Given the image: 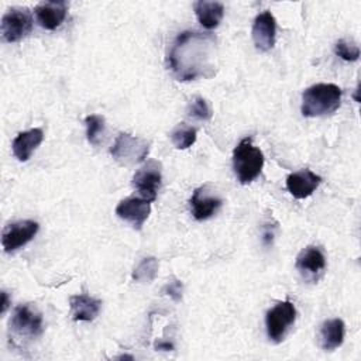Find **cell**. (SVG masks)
Returning a JSON list of instances; mask_svg holds the SVG:
<instances>
[{
    "label": "cell",
    "instance_id": "cell-25",
    "mask_svg": "<svg viewBox=\"0 0 361 361\" xmlns=\"http://www.w3.org/2000/svg\"><path fill=\"white\" fill-rule=\"evenodd\" d=\"M164 292L166 295H169L173 300H176V302L180 300V298H182V283H180V281H172V282L166 283L165 288H164Z\"/></svg>",
    "mask_w": 361,
    "mask_h": 361
},
{
    "label": "cell",
    "instance_id": "cell-3",
    "mask_svg": "<svg viewBox=\"0 0 361 361\" xmlns=\"http://www.w3.org/2000/svg\"><path fill=\"white\" fill-rule=\"evenodd\" d=\"M264 166L262 151L252 144L251 137L243 138L233 151V168L240 183L252 182Z\"/></svg>",
    "mask_w": 361,
    "mask_h": 361
},
{
    "label": "cell",
    "instance_id": "cell-8",
    "mask_svg": "<svg viewBox=\"0 0 361 361\" xmlns=\"http://www.w3.org/2000/svg\"><path fill=\"white\" fill-rule=\"evenodd\" d=\"M39 224L34 220H20L7 224L1 233V245L6 252L11 254L27 243H30L38 233Z\"/></svg>",
    "mask_w": 361,
    "mask_h": 361
},
{
    "label": "cell",
    "instance_id": "cell-28",
    "mask_svg": "<svg viewBox=\"0 0 361 361\" xmlns=\"http://www.w3.org/2000/svg\"><path fill=\"white\" fill-rule=\"evenodd\" d=\"M155 348L157 350H164V351H169V350H173V345L171 343H164V341H159L155 344Z\"/></svg>",
    "mask_w": 361,
    "mask_h": 361
},
{
    "label": "cell",
    "instance_id": "cell-17",
    "mask_svg": "<svg viewBox=\"0 0 361 361\" xmlns=\"http://www.w3.org/2000/svg\"><path fill=\"white\" fill-rule=\"evenodd\" d=\"M345 326L341 319H330L322 323L319 329V345L324 351H333L338 348L344 341Z\"/></svg>",
    "mask_w": 361,
    "mask_h": 361
},
{
    "label": "cell",
    "instance_id": "cell-1",
    "mask_svg": "<svg viewBox=\"0 0 361 361\" xmlns=\"http://www.w3.org/2000/svg\"><path fill=\"white\" fill-rule=\"evenodd\" d=\"M216 39L197 31L180 32L166 56L169 71L178 80L210 78L216 69Z\"/></svg>",
    "mask_w": 361,
    "mask_h": 361
},
{
    "label": "cell",
    "instance_id": "cell-21",
    "mask_svg": "<svg viewBox=\"0 0 361 361\" xmlns=\"http://www.w3.org/2000/svg\"><path fill=\"white\" fill-rule=\"evenodd\" d=\"M158 272V259L154 257L142 258L141 262L134 268L133 279L140 283H149L155 279Z\"/></svg>",
    "mask_w": 361,
    "mask_h": 361
},
{
    "label": "cell",
    "instance_id": "cell-18",
    "mask_svg": "<svg viewBox=\"0 0 361 361\" xmlns=\"http://www.w3.org/2000/svg\"><path fill=\"white\" fill-rule=\"evenodd\" d=\"M42 140H44V133L41 128H31L17 134V137L13 140V144H11L14 157L21 162L28 161L31 154L37 149V147L42 142Z\"/></svg>",
    "mask_w": 361,
    "mask_h": 361
},
{
    "label": "cell",
    "instance_id": "cell-2",
    "mask_svg": "<svg viewBox=\"0 0 361 361\" xmlns=\"http://www.w3.org/2000/svg\"><path fill=\"white\" fill-rule=\"evenodd\" d=\"M341 103V89L334 83H316L302 93V114L319 117L334 113Z\"/></svg>",
    "mask_w": 361,
    "mask_h": 361
},
{
    "label": "cell",
    "instance_id": "cell-4",
    "mask_svg": "<svg viewBox=\"0 0 361 361\" xmlns=\"http://www.w3.org/2000/svg\"><path fill=\"white\" fill-rule=\"evenodd\" d=\"M149 152V141L134 137L128 133H120L110 148L111 157L124 166H133L142 162Z\"/></svg>",
    "mask_w": 361,
    "mask_h": 361
},
{
    "label": "cell",
    "instance_id": "cell-12",
    "mask_svg": "<svg viewBox=\"0 0 361 361\" xmlns=\"http://www.w3.org/2000/svg\"><path fill=\"white\" fill-rule=\"evenodd\" d=\"M251 34L257 49L262 52L269 51L275 45L276 21L271 11H262L255 17Z\"/></svg>",
    "mask_w": 361,
    "mask_h": 361
},
{
    "label": "cell",
    "instance_id": "cell-14",
    "mask_svg": "<svg viewBox=\"0 0 361 361\" xmlns=\"http://www.w3.org/2000/svg\"><path fill=\"white\" fill-rule=\"evenodd\" d=\"M322 178L309 169H300L286 178V188L296 199L309 197L320 185Z\"/></svg>",
    "mask_w": 361,
    "mask_h": 361
},
{
    "label": "cell",
    "instance_id": "cell-6",
    "mask_svg": "<svg viewBox=\"0 0 361 361\" xmlns=\"http://www.w3.org/2000/svg\"><path fill=\"white\" fill-rule=\"evenodd\" d=\"M10 330L18 337H38L44 330L42 314L31 305H20L10 319Z\"/></svg>",
    "mask_w": 361,
    "mask_h": 361
},
{
    "label": "cell",
    "instance_id": "cell-24",
    "mask_svg": "<svg viewBox=\"0 0 361 361\" xmlns=\"http://www.w3.org/2000/svg\"><path fill=\"white\" fill-rule=\"evenodd\" d=\"M334 52L336 55H338L341 59L344 61H348V62H353V61H357L358 56H360V49L357 45H353V44H348L347 41L344 39H338L334 45Z\"/></svg>",
    "mask_w": 361,
    "mask_h": 361
},
{
    "label": "cell",
    "instance_id": "cell-7",
    "mask_svg": "<svg viewBox=\"0 0 361 361\" xmlns=\"http://www.w3.org/2000/svg\"><path fill=\"white\" fill-rule=\"evenodd\" d=\"M32 30V17L27 8L13 7L1 18L0 31L6 42H17Z\"/></svg>",
    "mask_w": 361,
    "mask_h": 361
},
{
    "label": "cell",
    "instance_id": "cell-23",
    "mask_svg": "<svg viewBox=\"0 0 361 361\" xmlns=\"http://www.w3.org/2000/svg\"><path fill=\"white\" fill-rule=\"evenodd\" d=\"M188 116L193 117V118H197V120H203V121H207L212 118V110L207 104V102L197 96L195 97L190 103H189V107H188Z\"/></svg>",
    "mask_w": 361,
    "mask_h": 361
},
{
    "label": "cell",
    "instance_id": "cell-16",
    "mask_svg": "<svg viewBox=\"0 0 361 361\" xmlns=\"http://www.w3.org/2000/svg\"><path fill=\"white\" fill-rule=\"evenodd\" d=\"M71 314L75 322H92L100 312L102 302L89 295H73L69 298Z\"/></svg>",
    "mask_w": 361,
    "mask_h": 361
},
{
    "label": "cell",
    "instance_id": "cell-15",
    "mask_svg": "<svg viewBox=\"0 0 361 361\" xmlns=\"http://www.w3.org/2000/svg\"><path fill=\"white\" fill-rule=\"evenodd\" d=\"M38 24L45 30L58 28L68 13V4L65 1H42L34 8Z\"/></svg>",
    "mask_w": 361,
    "mask_h": 361
},
{
    "label": "cell",
    "instance_id": "cell-27",
    "mask_svg": "<svg viewBox=\"0 0 361 361\" xmlns=\"http://www.w3.org/2000/svg\"><path fill=\"white\" fill-rule=\"evenodd\" d=\"M8 306H10L8 295H7V292H6V290H3V292H1V314H4V313L7 312Z\"/></svg>",
    "mask_w": 361,
    "mask_h": 361
},
{
    "label": "cell",
    "instance_id": "cell-9",
    "mask_svg": "<svg viewBox=\"0 0 361 361\" xmlns=\"http://www.w3.org/2000/svg\"><path fill=\"white\" fill-rule=\"evenodd\" d=\"M161 164L149 159L134 173L133 186L138 190L142 199L154 202L157 199V192L161 186Z\"/></svg>",
    "mask_w": 361,
    "mask_h": 361
},
{
    "label": "cell",
    "instance_id": "cell-20",
    "mask_svg": "<svg viewBox=\"0 0 361 361\" xmlns=\"http://www.w3.org/2000/svg\"><path fill=\"white\" fill-rule=\"evenodd\" d=\"M171 140L175 148L186 149L192 147L196 141V128L188 126L186 123H179L171 133Z\"/></svg>",
    "mask_w": 361,
    "mask_h": 361
},
{
    "label": "cell",
    "instance_id": "cell-22",
    "mask_svg": "<svg viewBox=\"0 0 361 361\" xmlns=\"http://www.w3.org/2000/svg\"><path fill=\"white\" fill-rule=\"evenodd\" d=\"M86 137L92 145H99L100 137L104 133V118L97 114H90L85 118Z\"/></svg>",
    "mask_w": 361,
    "mask_h": 361
},
{
    "label": "cell",
    "instance_id": "cell-10",
    "mask_svg": "<svg viewBox=\"0 0 361 361\" xmlns=\"http://www.w3.org/2000/svg\"><path fill=\"white\" fill-rule=\"evenodd\" d=\"M149 203L151 202L142 197H127L117 204L116 214L121 220L130 223L134 228L141 230L151 212Z\"/></svg>",
    "mask_w": 361,
    "mask_h": 361
},
{
    "label": "cell",
    "instance_id": "cell-26",
    "mask_svg": "<svg viewBox=\"0 0 361 361\" xmlns=\"http://www.w3.org/2000/svg\"><path fill=\"white\" fill-rule=\"evenodd\" d=\"M274 228L271 227H264V234H262V243L264 245H271L272 240H274Z\"/></svg>",
    "mask_w": 361,
    "mask_h": 361
},
{
    "label": "cell",
    "instance_id": "cell-5",
    "mask_svg": "<svg viewBox=\"0 0 361 361\" xmlns=\"http://www.w3.org/2000/svg\"><path fill=\"white\" fill-rule=\"evenodd\" d=\"M295 319L296 307L289 300L279 302L272 309H269L265 314V326L269 340L274 343H281L290 326L295 323Z\"/></svg>",
    "mask_w": 361,
    "mask_h": 361
},
{
    "label": "cell",
    "instance_id": "cell-11",
    "mask_svg": "<svg viewBox=\"0 0 361 361\" xmlns=\"http://www.w3.org/2000/svg\"><path fill=\"white\" fill-rule=\"evenodd\" d=\"M213 190L209 189V185L200 186L195 189L192 197H190V209L192 214L196 220H207L210 219L223 204L221 197L212 193Z\"/></svg>",
    "mask_w": 361,
    "mask_h": 361
},
{
    "label": "cell",
    "instance_id": "cell-19",
    "mask_svg": "<svg viewBox=\"0 0 361 361\" xmlns=\"http://www.w3.org/2000/svg\"><path fill=\"white\" fill-rule=\"evenodd\" d=\"M195 13H196L199 23L204 28L213 30L220 24V21L224 16V6L219 1L199 0L195 3Z\"/></svg>",
    "mask_w": 361,
    "mask_h": 361
},
{
    "label": "cell",
    "instance_id": "cell-13",
    "mask_svg": "<svg viewBox=\"0 0 361 361\" xmlns=\"http://www.w3.org/2000/svg\"><path fill=\"white\" fill-rule=\"evenodd\" d=\"M326 268V257L320 247L309 245L303 248L296 257V269L303 278L314 281L323 274Z\"/></svg>",
    "mask_w": 361,
    "mask_h": 361
}]
</instances>
